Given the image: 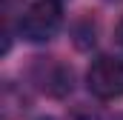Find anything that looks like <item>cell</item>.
I'll use <instances>...</instances> for the list:
<instances>
[{
  "label": "cell",
  "mask_w": 123,
  "mask_h": 120,
  "mask_svg": "<svg viewBox=\"0 0 123 120\" xmlns=\"http://www.w3.org/2000/svg\"><path fill=\"white\" fill-rule=\"evenodd\" d=\"M63 26V12L60 3L55 0H34L29 3L23 12H20V20H17V29L20 34L31 40V43H46L52 40Z\"/></svg>",
  "instance_id": "1"
},
{
  "label": "cell",
  "mask_w": 123,
  "mask_h": 120,
  "mask_svg": "<svg viewBox=\"0 0 123 120\" xmlns=\"http://www.w3.org/2000/svg\"><path fill=\"white\" fill-rule=\"evenodd\" d=\"M86 89L97 100H117L123 97V60L112 54H100L86 69Z\"/></svg>",
  "instance_id": "2"
},
{
  "label": "cell",
  "mask_w": 123,
  "mask_h": 120,
  "mask_svg": "<svg viewBox=\"0 0 123 120\" xmlns=\"http://www.w3.org/2000/svg\"><path fill=\"white\" fill-rule=\"evenodd\" d=\"M29 74L37 83V89L52 97H63L72 91V69L57 57H37L31 63Z\"/></svg>",
  "instance_id": "3"
},
{
  "label": "cell",
  "mask_w": 123,
  "mask_h": 120,
  "mask_svg": "<svg viewBox=\"0 0 123 120\" xmlns=\"http://www.w3.org/2000/svg\"><path fill=\"white\" fill-rule=\"evenodd\" d=\"M115 37H117V43L123 46V17L117 20V26H115Z\"/></svg>",
  "instance_id": "4"
},
{
  "label": "cell",
  "mask_w": 123,
  "mask_h": 120,
  "mask_svg": "<svg viewBox=\"0 0 123 120\" xmlns=\"http://www.w3.org/2000/svg\"><path fill=\"white\" fill-rule=\"evenodd\" d=\"M55 3H66V0H55Z\"/></svg>",
  "instance_id": "5"
}]
</instances>
